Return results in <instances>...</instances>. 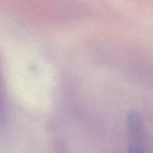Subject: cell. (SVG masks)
Segmentation results:
<instances>
[{"instance_id":"cell-1","label":"cell","mask_w":153,"mask_h":153,"mask_svg":"<svg viewBox=\"0 0 153 153\" xmlns=\"http://www.w3.org/2000/svg\"><path fill=\"white\" fill-rule=\"evenodd\" d=\"M128 125L132 143L129 147V153H145L142 147V120L137 113L132 111L128 116Z\"/></svg>"}]
</instances>
